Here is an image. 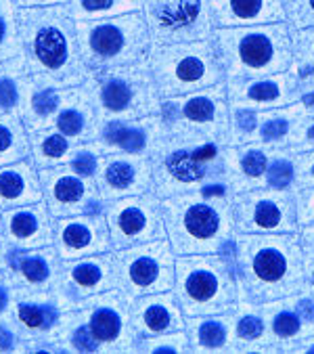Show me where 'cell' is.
<instances>
[{
	"instance_id": "6da1fadb",
	"label": "cell",
	"mask_w": 314,
	"mask_h": 354,
	"mask_svg": "<svg viewBox=\"0 0 314 354\" xmlns=\"http://www.w3.org/2000/svg\"><path fill=\"white\" fill-rule=\"evenodd\" d=\"M234 256L239 281L256 302L289 298L308 288L310 260L293 233H243Z\"/></svg>"
},
{
	"instance_id": "484cf974",
	"label": "cell",
	"mask_w": 314,
	"mask_h": 354,
	"mask_svg": "<svg viewBox=\"0 0 314 354\" xmlns=\"http://www.w3.org/2000/svg\"><path fill=\"white\" fill-rule=\"evenodd\" d=\"M30 147H32L34 162L40 168L57 166L73 158L69 136H65L63 132H34Z\"/></svg>"
},
{
	"instance_id": "816d5d0a",
	"label": "cell",
	"mask_w": 314,
	"mask_h": 354,
	"mask_svg": "<svg viewBox=\"0 0 314 354\" xmlns=\"http://www.w3.org/2000/svg\"><path fill=\"white\" fill-rule=\"evenodd\" d=\"M308 286L312 288V292H314V266L310 268V277H308Z\"/></svg>"
},
{
	"instance_id": "9c48e42d",
	"label": "cell",
	"mask_w": 314,
	"mask_h": 354,
	"mask_svg": "<svg viewBox=\"0 0 314 354\" xmlns=\"http://www.w3.org/2000/svg\"><path fill=\"white\" fill-rule=\"evenodd\" d=\"M103 212L116 250L168 237L162 216V199L155 193L109 199Z\"/></svg>"
},
{
	"instance_id": "f35d334b",
	"label": "cell",
	"mask_w": 314,
	"mask_h": 354,
	"mask_svg": "<svg viewBox=\"0 0 314 354\" xmlns=\"http://www.w3.org/2000/svg\"><path fill=\"white\" fill-rule=\"evenodd\" d=\"M289 128H291L289 120L277 115V118L266 120L262 126H258L256 134H258L260 140H264V143H277V140H281V138H285L289 134Z\"/></svg>"
},
{
	"instance_id": "d590c367",
	"label": "cell",
	"mask_w": 314,
	"mask_h": 354,
	"mask_svg": "<svg viewBox=\"0 0 314 354\" xmlns=\"http://www.w3.org/2000/svg\"><path fill=\"white\" fill-rule=\"evenodd\" d=\"M234 331H237L239 344H243V346H258V342L264 339L266 321L258 313H246V315L237 317Z\"/></svg>"
},
{
	"instance_id": "5b68a950",
	"label": "cell",
	"mask_w": 314,
	"mask_h": 354,
	"mask_svg": "<svg viewBox=\"0 0 314 354\" xmlns=\"http://www.w3.org/2000/svg\"><path fill=\"white\" fill-rule=\"evenodd\" d=\"M75 30L84 61L103 69L130 65L142 59L149 46L147 21L136 13L95 19L93 24L80 21Z\"/></svg>"
},
{
	"instance_id": "603a6c76",
	"label": "cell",
	"mask_w": 314,
	"mask_h": 354,
	"mask_svg": "<svg viewBox=\"0 0 314 354\" xmlns=\"http://www.w3.org/2000/svg\"><path fill=\"white\" fill-rule=\"evenodd\" d=\"M218 24H254L277 21L283 17L281 0H210Z\"/></svg>"
},
{
	"instance_id": "8fae6325",
	"label": "cell",
	"mask_w": 314,
	"mask_h": 354,
	"mask_svg": "<svg viewBox=\"0 0 314 354\" xmlns=\"http://www.w3.org/2000/svg\"><path fill=\"white\" fill-rule=\"evenodd\" d=\"M232 221L241 233H293L297 227L295 199L287 189H258L232 203Z\"/></svg>"
},
{
	"instance_id": "f1b7e54d",
	"label": "cell",
	"mask_w": 314,
	"mask_h": 354,
	"mask_svg": "<svg viewBox=\"0 0 314 354\" xmlns=\"http://www.w3.org/2000/svg\"><path fill=\"white\" fill-rule=\"evenodd\" d=\"M55 124H57V130L69 138H89L91 136L95 120H93L91 105L86 103L82 93H77L73 105L59 111Z\"/></svg>"
},
{
	"instance_id": "e0dca14e",
	"label": "cell",
	"mask_w": 314,
	"mask_h": 354,
	"mask_svg": "<svg viewBox=\"0 0 314 354\" xmlns=\"http://www.w3.org/2000/svg\"><path fill=\"white\" fill-rule=\"evenodd\" d=\"M91 304L86 310V323L99 346L107 344L111 348L124 350L134 344V329L130 323V308L124 306L120 292H107Z\"/></svg>"
},
{
	"instance_id": "bcb514c9",
	"label": "cell",
	"mask_w": 314,
	"mask_h": 354,
	"mask_svg": "<svg viewBox=\"0 0 314 354\" xmlns=\"http://www.w3.org/2000/svg\"><path fill=\"white\" fill-rule=\"evenodd\" d=\"M13 344H15L13 333L9 329H5V327H0V350H11Z\"/></svg>"
},
{
	"instance_id": "cb8c5ba5",
	"label": "cell",
	"mask_w": 314,
	"mask_h": 354,
	"mask_svg": "<svg viewBox=\"0 0 314 354\" xmlns=\"http://www.w3.org/2000/svg\"><path fill=\"white\" fill-rule=\"evenodd\" d=\"M185 327L189 329V342L195 350H220L228 344V321L216 315L191 317Z\"/></svg>"
},
{
	"instance_id": "ab89813d",
	"label": "cell",
	"mask_w": 314,
	"mask_h": 354,
	"mask_svg": "<svg viewBox=\"0 0 314 354\" xmlns=\"http://www.w3.org/2000/svg\"><path fill=\"white\" fill-rule=\"evenodd\" d=\"M295 214H297V223L302 227L314 225V185L299 189V193L295 197Z\"/></svg>"
},
{
	"instance_id": "c3c4849f",
	"label": "cell",
	"mask_w": 314,
	"mask_h": 354,
	"mask_svg": "<svg viewBox=\"0 0 314 354\" xmlns=\"http://www.w3.org/2000/svg\"><path fill=\"white\" fill-rule=\"evenodd\" d=\"M26 7H48V5H57L61 0H19Z\"/></svg>"
},
{
	"instance_id": "4316f807",
	"label": "cell",
	"mask_w": 314,
	"mask_h": 354,
	"mask_svg": "<svg viewBox=\"0 0 314 354\" xmlns=\"http://www.w3.org/2000/svg\"><path fill=\"white\" fill-rule=\"evenodd\" d=\"M30 151L24 122L13 115L0 118V168L21 162Z\"/></svg>"
},
{
	"instance_id": "681fc988",
	"label": "cell",
	"mask_w": 314,
	"mask_h": 354,
	"mask_svg": "<svg viewBox=\"0 0 314 354\" xmlns=\"http://www.w3.org/2000/svg\"><path fill=\"white\" fill-rule=\"evenodd\" d=\"M7 308V290L0 286V313Z\"/></svg>"
},
{
	"instance_id": "d4e9b609",
	"label": "cell",
	"mask_w": 314,
	"mask_h": 354,
	"mask_svg": "<svg viewBox=\"0 0 314 354\" xmlns=\"http://www.w3.org/2000/svg\"><path fill=\"white\" fill-rule=\"evenodd\" d=\"M46 252L28 254L24 250H13V252L7 254V266L13 272H19L30 283V286L44 288L46 283L50 281V274H53V262H50Z\"/></svg>"
},
{
	"instance_id": "836d02e7",
	"label": "cell",
	"mask_w": 314,
	"mask_h": 354,
	"mask_svg": "<svg viewBox=\"0 0 314 354\" xmlns=\"http://www.w3.org/2000/svg\"><path fill=\"white\" fill-rule=\"evenodd\" d=\"M138 348L147 352H185L191 348L189 335H185L183 329L162 333V335H147L142 342H138Z\"/></svg>"
},
{
	"instance_id": "ee69618b",
	"label": "cell",
	"mask_w": 314,
	"mask_h": 354,
	"mask_svg": "<svg viewBox=\"0 0 314 354\" xmlns=\"http://www.w3.org/2000/svg\"><path fill=\"white\" fill-rule=\"evenodd\" d=\"M232 118H234V126H237V130L243 136L256 134V130H258V113H254L252 109H237Z\"/></svg>"
},
{
	"instance_id": "f907efd6",
	"label": "cell",
	"mask_w": 314,
	"mask_h": 354,
	"mask_svg": "<svg viewBox=\"0 0 314 354\" xmlns=\"http://www.w3.org/2000/svg\"><path fill=\"white\" fill-rule=\"evenodd\" d=\"M306 7H308V11H310V15H312L310 19H314V0H308ZM310 19H308V21H310Z\"/></svg>"
},
{
	"instance_id": "e575fe53",
	"label": "cell",
	"mask_w": 314,
	"mask_h": 354,
	"mask_svg": "<svg viewBox=\"0 0 314 354\" xmlns=\"http://www.w3.org/2000/svg\"><path fill=\"white\" fill-rule=\"evenodd\" d=\"M237 168L239 174H243L252 183H260L264 178L266 168H268V153L260 147H250L243 153H237Z\"/></svg>"
},
{
	"instance_id": "52a82bcc",
	"label": "cell",
	"mask_w": 314,
	"mask_h": 354,
	"mask_svg": "<svg viewBox=\"0 0 314 354\" xmlns=\"http://www.w3.org/2000/svg\"><path fill=\"white\" fill-rule=\"evenodd\" d=\"M113 260L118 286L130 300L174 290L176 254L168 239L122 248L113 254Z\"/></svg>"
},
{
	"instance_id": "8d00e7d4",
	"label": "cell",
	"mask_w": 314,
	"mask_h": 354,
	"mask_svg": "<svg viewBox=\"0 0 314 354\" xmlns=\"http://www.w3.org/2000/svg\"><path fill=\"white\" fill-rule=\"evenodd\" d=\"M266 187L273 189H287L293 178H295V162L289 158H273L268 160V168H266Z\"/></svg>"
},
{
	"instance_id": "f6af8a7d",
	"label": "cell",
	"mask_w": 314,
	"mask_h": 354,
	"mask_svg": "<svg viewBox=\"0 0 314 354\" xmlns=\"http://www.w3.org/2000/svg\"><path fill=\"white\" fill-rule=\"evenodd\" d=\"M299 243L310 262H314V225H306L299 233Z\"/></svg>"
},
{
	"instance_id": "ffe728a7",
	"label": "cell",
	"mask_w": 314,
	"mask_h": 354,
	"mask_svg": "<svg viewBox=\"0 0 314 354\" xmlns=\"http://www.w3.org/2000/svg\"><path fill=\"white\" fill-rule=\"evenodd\" d=\"M63 286L71 296H95L109 292L118 286V272L113 256L95 254L77 258L63 270Z\"/></svg>"
},
{
	"instance_id": "7c38bea8",
	"label": "cell",
	"mask_w": 314,
	"mask_h": 354,
	"mask_svg": "<svg viewBox=\"0 0 314 354\" xmlns=\"http://www.w3.org/2000/svg\"><path fill=\"white\" fill-rule=\"evenodd\" d=\"M38 178L42 195H46L48 201V212L55 218L103 214V203L99 201L95 187L71 168H40Z\"/></svg>"
},
{
	"instance_id": "83f0119b",
	"label": "cell",
	"mask_w": 314,
	"mask_h": 354,
	"mask_svg": "<svg viewBox=\"0 0 314 354\" xmlns=\"http://www.w3.org/2000/svg\"><path fill=\"white\" fill-rule=\"evenodd\" d=\"M65 97L53 88V86H44L40 91H36L30 99H28V115L24 118L26 124L32 128V130H40L53 122H57L55 115H59L61 111V105H63Z\"/></svg>"
},
{
	"instance_id": "30bf717a",
	"label": "cell",
	"mask_w": 314,
	"mask_h": 354,
	"mask_svg": "<svg viewBox=\"0 0 314 354\" xmlns=\"http://www.w3.org/2000/svg\"><path fill=\"white\" fill-rule=\"evenodd\" d=\"M222 53L232 57L234 72H279L289 63V38L283 26L246 32H220Z\"/></svg>"
},
{
	"instance_id": "7bdbcfd3",
	"label": "cell",
	"mask_w": 314,
	"mask_h": 354,
	"mask_svg": "<svg viewBox=\"0 0 314 354\" xmlns=\"http://www.w3.org/2000/svg\"><path fill=\"white\" fill-rule=\"evenodd\" d=\"M19 103V88L13 78H0V109H13Z\"/></svg>"
},
{
	"instance_id": "74e56055",
	"label": "cell",
	"mask_w": 314,
	"mask_h": 354,
	"mask_svg": "<svg viewBox=\"0 0 314 354\" xmlns=\"http://www.w3.org/2000/svg\"><path fill=\"white\" fill-rule=\"evenodd\" d=\"M101 164H99V156H97V149H91V147H82L77 149V153L71 158V170L77 172L84 178H91L99 172Z\"/></svg>"
},
{
	"instance_id": "ba28073f",
	"label": "cell",
	"mask_w": 314,
	"mask_h": 354,
	"mask_svg": "<svg viewBox=\"0 0 314 354\" xmlns=\"http://www.w3.org/2000/svg\"><path fill=\"white\" fill-rule=\"evenodd\" d=\"M153 82L142 65H120L116 72H105L99 78L101 109L113 115L111 120H140L160 113L162 103L157 101V86Z\"/></svg>"
},
{
	"instance_id": "3957f363",
	"label": "cell",
	"mask_w": 314,
	"mask_h": 354,
	"mask_svg": "<svg viewBox=\"0 0 314 354\" xmlns=\"http://www.w3.org/2000/svg\"><path fill=\"white\" fill-rule=\"evenodd\" d=\"M19 21L36 72L55 78L61 86L77 84L84 78L80 55L73 46V19L65 7H30L21 13Z\"/></svg>"
},
{
	"instance_id": "277c9868",
	"label": "cell",
	"mask_w": 314,
	"mask_h": 354,
	"mask_svg": "<svg viewBox=\"0 0 314 354\" xmlns=\"http://www.w3.org/2000/svg\"><path fill=\"white\" fill-rule=\"evenodd\" d=\"M232 256L191 254L176 260L174 296L183 315H220L237 302V279Z\"/></svg>"
},
{
	"instance_id": "f546056e",
	"label": "cell",
	"mask_w": 314,
	"mask_h": 354,
	"mask_svg": "<svg viewBox=\"0 0 314 354\" xmlns=\"http://www.w3.org/2000/svg\"><path fill=\"white\" fill-rule=\"evenodd\" d=\"M142 0H71V15L77 19L120 17L124 13H136Z\"/></svg>"
},
{
	"instance_id": "2e32d148",
	"label": "cell",
	"mask_w": 314,
	"mask_h": 354,
	"mask_svg": "<svg viewBox=\"0 0 314 354\" xmlns=\"http://www.w3.org/2000/svg\"><path fill=\"white\" fill-rule=\"evenodd\" d=\"M153 187L151 158L142 153H113L101 166V193L105 199L145 195Z\"/></svg>"
},
{
	"instance_id": "60d3db41",
	"label": "cell",
	"mask_w": 314,
	"mask_h": 354,
	"mask_svg": "<svg viewBox=\"0 0 314 354\" xmlns=\"http://www.w3.org/2000/svg\"><path fill=\"white\" fill-rule=\"evenodd\" d=\"M84 319H86V313H84ZM69 344L73 350L77 352H97L101 346L97 344V339L93 337L91 333V327L89 323H82V325H71V337H69Z\"/></svg>"
},
{
	"instance_id": "1f68e13d",
	"label": "cell",
	"mask_w": 314,
	"mask_h": 354,
	"mask_svg": "<svg viewBox=\"0 0 314 354\" xmlns=\"http://www.w3.org/2000/svg\"><path fill=\"white\" fill-rule=\"evenodd\" d=\"M285 84L287 82L283 78L250 82L243 88V99H246L243 103L246 105H275V103H283V99L287 97Z\"/></svg>"
},
{
	"instance_id": "9a60e30c",
	"label": "cell",
	"mask_w": 314,
	"mask_h": 354,
	"mask_svg": "<svg viewBox=\"0 0 314 354\" xmlns=\"http://www.w3.org/2000/svg\"><path fill=\"white\" fill-rule=\"evenodd\" d=\"M224 101L218 91L191 95L185 101L168 99L160 107L162 128H170L176 122H185L193 128H199V134L224 136L226 134V118H224Z\"/></svg>"
},
{
	"instance_id": "b9f144b4",
	"label": "cell",
	"mask_w": 314,
	"mask_h": 354,
	"mask_svg": "<svg viewBox=\"0 0 314 354\" xmlns=\"http://www.w3.org/2000/svg\"><path fill=\"white\" fill-rule=\"evenodd\" d=\"M295 176H297V189H306L314 185V151H306L297 156L295 160Z\"/></svg>"
},
{
	"instance_id": "ac0fdd59",
	"label": "cell",
	"mask_w": 314,
	"mask_h": 354,
	"mask_svg": "<svg viewBox=\"0 0 314 354\" xmlns=\"http://www.w3.org/2000/svg\"><path fill=\"white\" fill-rule=\"evenodd\" d=\"M3 227L7 241L17 250H36L55 241L50 212L42 201L7 209Z\"/></svg>"
},
{
	"instance_id": "7dc6e473",
	"label": "cell",
	"mask_w": 314,
	"mask_h": 354,
	"mask_svg": "<svg viewBox=\"0 0 314 354\" xmlns=\"http://www.w3.org/2000/svg\"><path fill=\"white\" fill-rule=\"evenodd\" d=\"M310 145H314V124H310L304 132H302V140H299V147L310 151Z\"/></svg>"
},
{
	"instance_id": "44dd1931",
	"label": "cell",
	"mask_w": 314,
	"mask_h": 354,
	"mask_svg": "<svg viewBox=\"0 0 314 354\" xmlns=\"http://www.w3.org/2000/svg\"><path fill=\"white\" fill-rule=\"evenodd\" d=\"M42 201L40 178L30 162H15L0 168V207L11 209Z\"/></svg>"
},
{
	"instance_id": "4fadbf2b",
	"label": "cell",
	"mask_w": 314,
	"mask_h": 354,
	"mask_svg": "<svg viewBox=\"0 0 314 354\" xmlns=\"http://www.w3.org/2000/svg\"><path fill=\"white\" fill-rule=\"evenodd\" d=\"M57 254L65 260L103 254L111 248L107 218L103 214H77L53 223Z\"/></svg>"
},
{
	"instance_id": "7402d4cb",
	"label": "cell",
	"mask_w": 314,
	"mask_h": 354,
	"mask_svg": "<svg viewBox=\"0 0 314 354\" xmlns=\"http://www.w3.org/2000/svg\"><path fill=\"white\" fill-rule=\"evenodd\" d=\"M162 134L160 120H142L140 124H130L124 120H111L101 130V140L107 149H118L126 153H142L151 147V138Z\"/></svg>"
},
{
	"instance_id": "d6a6232c",
	"label": "cell",
	"mask_w": 314,
	"mask_h": 354,
	"mask_svg": "<svg viewBox=\"0 0 314 354\" xmlns=\"http://www.w3.org/2000/svg\"><path fill=\"white\" fill-rule=\"evenodd\" d=\"M19 50L17 26H15V11L11 0H0V55L13 57Z\"/></svg>"
},
{
	"instance_id": "5bb4252c",
	"label": "cell",
	"mask_w": 314,
	"mask_h": 354,
	"mask_svg": "<svg viewBox=\"0 0 314 354\" xmlns=\"http://www.w3.org/2000/svg\"><path fill=\"white\" fill-rule=\"evenodd\" d=\"M147 28L155 40L174 42L197 38L199 21L203 19V0H142Z\"/></svg>"
},
{
	"instance_id": "7a4b0ae2",
	"label": "cell",
	"mask_w": 314,
	"mask_h": 354,
	"mask_svg": "<svg viewBox=\"0 0 314 354\" xmlns=\"http://www.w3.org/2000/svg\"><path fill=\"white\" fill-rule=\"evenodd\" d=\"M162 216L168 241L178 256L218 254L234 229L232 203L203 191L162 199Z\"/></svg>"
},
{
	"instance_id": "d6986e66",
	"label": "cell",
	"mask_w": 314,
	"mask_h": 354,
	"mask_svg": "<svg viewBox=\"0 0 314 354\" xmlns=\"http://www.w3.org/2000/svg\"><path fill=\"white\" fill-rule=\"evenodd\" d=\"M130 323L132 329L145 337L185 329L183 310L176 296L170 292L134 298L130 304Z\"/></svg>"
},
{
	"instance_id": "4dcf8cb0",
	"label": "cell",
	"mask_w": 314,
	"mask_h": 354,
	"mask_svg": "<svg viewBox=\"0 0 314 354\" xmlns=\"http://www.w3.org/2000/svg\"><path fill=\"white\" fill-rule=\"evenodd\" d=\"M57 308L50 302H42L38 304V300H26L17 304V319L24 327L32 329V331H44L50 329L57 323Z\"/></svg>"
},
{
	"instance_id": "8992f818",
	"label": "cell",
	"mask_w": 314,
	"mask_h": 354,
	"mask_svg": "<svg viewBox=\"0 0 314 354\" xmlns=\"http://www.w3.org/2000/svg\"><path fill=\"white\" fill-rule=\"evenodd\" d=\"M149 65L157 93L164 97L210 86L220 78L218 57L205 42L160 46L151 50Z\"/></svg>"
}]
</instances>
